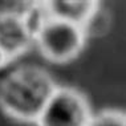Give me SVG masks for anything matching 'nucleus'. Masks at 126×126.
Instances as JSON below:
<instances>
[{
    "mask_svg": "<svg viewBox=\"0 0 126 126\" xmlns=\"http://www.w3.org/2000/svg\"><path fill=\"white\" fill-rule=\"evenodd\" d=\"M33 44V35L21 12H0V49L9 61L27 53Z\"/></svg>",
    "mask_w": 126,
    "mask_h": 126,
    "instance_id": "4",
    "label": "nucleus"
},
{
    "mask_svg": "<svg viewBox=\"0 0 126 126\" xmlns=\"http://www.w3.org/2000/svg\"><path fill=\"white\" fill-rule=\"evenodd\" d=\"M92 109L88 98L70 86H57L41 110L37 126H88Z\"/></svg>",
    "mask_w": 126,
    "mask_h": 126,
    "instance_id": "3",
    "label": "nucleus"
},
{
    "mask_svg": "<svg viewBox=\"0 0 126 126\" xmlns=\"http://www.w3.org/2000/svg\"><path fill=\"white\" fill-rule=\"evenodd\" d=\"M86 39L82 27L48 16L36 31L33 41L48 61L66 64L82 52Z\"/></svg>",
    "mask_w": 126,
    "mask_h": 126,
    "instance_id": "2",
    "label": "nucleus"
},
{
    "mask_svg": "<svg viewBox=\"0 0 126 126\" xmlns=\"http://www.w3.org/2000/svg\"><path fill=\"white\" fill-rule=\"evenodd\" d=\"M41 4L49 17L82 28L101 8V3L96 0H50L41 1Z\"/></svg>",
    "mask_w": 126,
    "mask_h": 126,
    "instance_id": "5",
    "label": "nucleus"
},
{
    "mask_svg": "<svg viewBox=\"0 0 126 126\" xmlns=\"http://www.w3.org/2000/svg\"><path fill=\"white\" fill-rule=\"evenodd\" d=\"M88 126H126V115L122 110L105 109L92 115Z\"/></svg>",
    "mask_w": 126,
    "mask_h": 126,
    "instance_id": "6",
    "label": "nucleus"
},
{
    "mask_svg": "<svg viewBox=\"0 0 126 126\" xmlns=\"http://www.w3.org/2000/svg\"><path fill=\"white\" fill-rule=\"evenodd\" d=\"M57 86L44 68L20 65L0 82V109L16 121L35 124Z\"/></svg>",
    "mask_w": 126,
    "mask_h": 126,
    "instance_id": "1",
    "label": "nucleus"
},
{
    "mask_svg": "<svg viewBox=\"0 0 126 126\" xmlns=\"http://www.w3.org/2000/svg\"><path fill=\"white\" fill-rule=\"evenodd\" d=\"M9 63V60H8V57L5 56V53L3 52L1 49H0V69H3L7 64Z\"/></svg>",
    "mask_w": 126,
    "mask_h": 126,
    "instance_id": "7",
    "label": "nucleus"
}]
</instances>
